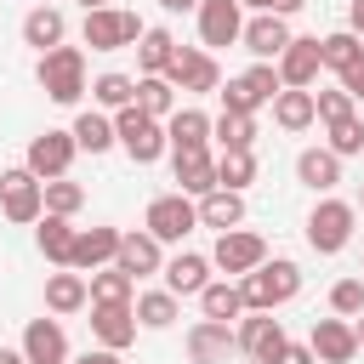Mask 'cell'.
<instances>
[{"label":"cell","mask_w":364,"mask_h":364,"mask_svg":"<svg viewBox=\"0 0 364 364\" xmlns=\"http://www.w3.org/2000/svg\"><path fill=\"white\" fill-rule=\"evenodd\" d=\"M85 290H91V301H131L136 296V279L125 273V267H97V273H85Z\"/></svg>","instance_id":"39"},{"label":"cell","mask_w":364,"mask_h":364,"mask_svg":"<svg viewBox=\"0 0 364 364\" xmlns=\"http://www.w3.org/2000/svg\"><path fill=\"white\" fill-rule=\"evenodd\" d=\"M131 313H136V330H171L182 318V296H171L165 284L159 290H136L131 296Z\"/></svg>","instance_id":"25"},{"label":"cell","mask_w":364,"mask_h":364,"mask_svg":"<svg viewBox=\"0 0 364 364\" xmlns=\"http://www.w3.org/2000/svg\"><path fill=\"white\" fill-rule=\"evenodd\" d=\"M330 313L336 318H358L364 313V273H347L330 284Z\"/></svg>","instance_id":"42"},{"label":"cell","mask_w":364,"mask_h":364,"mask_svg":"<svg viewBox=\"0 0 364 364\" xmlns=\"http://www.w3.org/2000/svg\"><path fill=\"white\" fill-rule=\"evenodd\" d=\"M313 358L318 364H353L358 358V336H353V318H313V336H307Z\"/></svg>","instance_id":"17"},{"label":"cell","mask_w":364,"mask_h":364,"mask_svg":"<svg viewBox=\"0 0 364 364\" xmlns=\"http://www.w3.org/2000/svg\"><path fill=\"white\" fill-rule=\"evenodd\" d=\"M97 6H114V0H80V11H97Z\"/></svg>","instance_id":"55"},{"label":"cell","mask_w":364,"mask_h":364,"mask_svg":"<svg viewBox=\"0 0 364 364\" xmlns=\"http://www.w3.org/2000/svg\"><path fill=\"white\" fill-rule=\"evenodd\" d=\"M91 341L125 353V347L136 341V313H131V301H91Z\"/></svg>","instance_id":"16"},{"label":"cell","mask_w":364,"mask_h":364,"mask_svg":"<svg viewBox=\"0 0 364 364\" xmlns=\"http://www.w3.org/2000/svg\"><path fill=\"white\" fill-rule=\"evenodd\" d=\"M182 347H188V364H228V353H239L233 324H222V318H193Z\"/></svg>","instance_id":"18"},{"label":"cell","mask_w":364,"mask_h":364,"mask_svg":"<svg viewBox=\"0 0 364 364\" xmlns=\"http://www.w3.org/2000/svg\"><path fill=\"white\" fill-rule=\"evenodd\" d=\"M68 364H125V353H114V347H97V341H91V347H85L80 358H68Z\"/></svg>","instance_id":"48"},{"label":"cell","mask_w":364,"mask_h":364,"mask_svg":"<svg viewBox=\"0 0 364 364\" xmlns=\"http://www.w3.org/2000/svg\"><path fill=\"white\" fill-rule=\"evenodd\" d=\"M210 142H216V154L256 148V114H216L210 119Z\"/></svg>","instance_id":"33"},{"label":"cell","mask_w":364,"mask_h":364,"mask_svg":"<svg viewBox=\"0 0 364 364\" xmlns=\"http://www.w3.org/2000/svg\"><path fill=\"white\" fill-rule=\"evenodd\" d=\"M131 51H136V74H165V63L176 57V34L171 28H142V40Z\"/></svg>","instance_id":"32"},{"label":"cell","mask_w":364,"mask_h":364,"mask_svg":"<svg viewBox=\"0 0 364 364\" xmlns=\"http://www.w3.org/2000/svg\"><path fill=\"white\" fill-rule=\"evenodd\" d=\"M284 341H290V336H284V324H279L273 313H239V318H233V347H239L250 364H267Z\"/></svg>","instance_id":"11"},{"label":"cell","mask_w":364,"mask_h":364,"mask_svg":"<svg viewBox=\"0 0 364 364\" xmlns=\"http://www.w3.org/2000/svg\"><path fill=\"white\" fill-rule=\"evenodd\" d=\"M353 336H358V353H364V313L353 318Z\"/></svg>","instance_id":"53"},{"label":"cell","mask_w":364,"mask_h":364,"mask_svg":"<svg viewBox=\"0 0 364 364\" xmlns=\"http://www.w3.org/2000/svg\"><path fill=\"white\" fill-rule=\"evenodd\" d=\"M63 40H68V17H63V6H34V11L23 17V46L51 51V46H63Z\"/></svg>","instance_id":"29"},{"label":"cell","mask_w":364,"mask_h":364,"mask_svg":"<svg viewBox=\"0 0 364 364\" xmlns=\"http://www.w3.org/2000/svg\"><path fill=\"white\" fill-rule=\"evenodd\" d=\"M250 182H256V148L216 154V188H233V193H245Z\"/></svg>","instance_id":"38"},{"label":"cell","mask_w":364,"mask_h":364,"mask_svg":"<svg viewBox=\"0 0 364 364\" xmlns=\"http://www.w3.org/2000/svg\"><path fill=\"white\" fill-rule=\"evenodd\" d=\"M142 228L159 239V245H182L193 228H199V205L188 193H154L148 210H142Z\"/></svg>","instance_id":"7"},{"label":"cell","mask_w":364,"mask_h":364,"mask_svg":"<svg viewBox=\"0 0 364 364\" xmlns=\"http://www.w3.org/2000/svg\"><path fill=\"white\" fill-rule=\"evenodd\" d=\"M40 193H46L51 216H80V205H85V188L74 176H51V182H40Z\"/></svg>","instance_id":"40"},{"label":"cell","mask_w":364,"mask_h":364,"mask_svg":"<svg viewBox=\"0 0 364 364\" xmlns=\"http://www.w3.org/2000/svg\"><path fill=\"white\" fill-rule=\"evenodd\" d=\"M142 17L136 11H119V6H97V11H85V23H80V40L91 46V51H131L136 40H142Z\"/></svg>","instance_id":"5"},{"label":"cell","mask_w":364,"mask_h":364,"mask_svg":"<svg viewBox=\"0 0 364 364\" xmlns=\"http://www.w3.org/2000/svg\"><path fill=\"white\" fill-rule=\"evenodd\" d=\"M358 273H364V267H358Z\"/></svg>","instance_id":"57"},{"label":"cell","mask_w":364,"mask_h":364,"mask_svg":"<svg viewBox=\"0 0 364 364\" xmlns=\"http://www.w3.org/2000/svg\"><path fill=\"white\" fill-rule=\"evenodd\" d=\"M193 23H199V46L205 51H222V46H239L245 6L239 0H199L193 6Z\"/></svg>","instance_id":"12"},{"label":"cell","mask_w":364,"mask_h":364,"mask_svg":"<svg viewBox=\"0 0 364 364\" xmlns=\"http://www.w3.org/2000/svg\"><path fill=\"white\" fill-rule=\"evenodd\" d=\"M273 68H279V85H318V34H290V46L273 57Z\"/></svg>","instance_id":"15"},{"label":"cell","mask_w":364,"mask_h":364,"mask_svg":"<svg viewBox=\"0 0 364 364\" xmlns=\"http://www.w3.org/2000/svg\"><path fill=\"white\" fill-rule=\"evenodd\" d=\"M80 307H91V290H85V273H74V267H63V273H51V279H46V313H57V318H68V313H80Z\"/></svg>","instance_id":"28"},{"label":"cell","mask_w":364,"mask_h":364,"mask_svg":"<svg viewBox=\"0 0 364 364\" xmlns=\"http://www.w3.org/2000/svg\"><path fill=\"white\" fill-rule=\"evenodd\" d=\"M159 279H165V290H171V296H199V290L210 284V256H199V250H182V245H176V256H165Z\"/></svg>","instance_id":"22"},{"label":"cell","mask_w":364,"mask_h":364,"mask_svg":"<svg viewBox=\"0 0 364 364\" xmlns=\"http://www.w3.org/2000/svg\"><path fill=\"white\" fill-rule=\"evenodd\" d=\"M136 108L154 114V119H171L176 114V85L165 74H136Z\"/></svg>","instance_id":"37"},{"label":"cell","mask_w":364,"mask_h":364,"mask_svg":"<svg viewBox=\"0 0 364 364\" xmlns=\"http://www.w3.org/2000/svg\"><path fill=\"white\" fill-rule=\"evenodd\" d=\"M216 102H222V114H256V108H262V102L245 91V80H239V74L216 85Z\"/></svg>","instance_id":"45"},{"label":"cell","mask_w":364,"mask_h":364,"mask_svg":"<svg viewBox=\"0 0 364 364\" xmlns=\"http://www.w3.org/2000/svg\"><path fill=\"white\" fill-rule=\"evenodd\" d=\"M17 353H23L28 364H68V358H74V353H68V330H63L57 313H51V318H28Z\"/></svg>","instance_id":"14"},{"label":"cell","mask_w":364,"mask_h":364,"mask_svg":"<svg viewBox=\"0 0 364 364\" xmlns=\"http://www.w3.org/2000/svg\"><path fill=\"white\" fill-rule=\"evenodd\" d=\"M262 262H267V239L250 233V228H228V233H216V245H210V267H216L222 279H239V273H250V267H262Z\"/></svg>","instance_id":"8"},{"label":"cell","mask_w":364,"mask_h":364,"mask_svg":"<svg viewBox=\"0 0 364 364\" xmlns=\"http://www.w3.org/2000/svg\"><path fill=\"white\" fill-rule=\"evenodd\" d=\"M239 46H245L256 63H273V57L290 46V17H279V11H250L245 28H239Z\"/></svg>","instance_id":"13"},{"label":"cell","mask_w":364,"mask_h":364,"mask_svg":"<svg viewBox=\"0 0 364 364\" xmlns=\"http://www.w3.org/2000/svg\"><path fill=\"white\" fill-rule=\"evenodd\" d=\"M296 182L313 188V193H336V182H341V159H336L330 148H301V154H296Z\"/></svg>","instance_id":"26"},{"label":"cell","mask_w":364,"mask_h":364,"mask_svg":"<svg viewBox=\"0 0 364 364\" xmlns=\"http://www.w3.org/2000/svg\"><path fill=\"white\" fill-rule=\"evenodd\" d=\"M267 364H318V358H313V347H307V341H284Z\"/></svg>","instance_id":"47"},{"label":"cell","mask_w":364,"mask_h":364,"mask_svg":"<svg viewBox=\"0 0 364 364\" xmlns=\"http://www.w3.org/2000/svg\"><path fill=\"white\" fill-rule=\"evenodd\" d=\"M336 85H341L353 102H364V57H358V63H347V68L336 74Z\"/></svg>","instance_id":"46"},{"label":"cell","mask_w":364,"mask_h":364,"mask_svg":"<svg viewBox=\"0 0 364 364\" xmlns=\"http://www.w3.org/2000/svg\"><path fill=\"white\" fill-rule=\"evenodd\" d=\"M267 108H273V125H279L284 136H301V131L318 125V114H313V91H307V85H279V97H273Z\"/></svg>","instance_id":"23"},{"label":"cell","mask_w":364,"mask_h":364,"mask_svg":"<svg viewBox=\"0 0 364 364\" xmlns=\"http://www.w3.org/2000/svg\"><path fill=\"white\" fill-rule=\"evenodd\" d=\"M0 364H28V358H23L17 347H0Z\"/></svg>","instance_id":"52"},{"label":"cell","mask_w":364,"mask_h":364,"mask_svg":"<svg viewBox=\"0 0 364 364\" xmlns=\"http://www.w3.org/2000/svg\"><path fill=\"white\" fill-rule=\"evenodd\" d=\"M233 284H239L245 313H273V307H284V301H296V296H301V267H296L290 256H267L262 267L239 273Z\"/></svg>","instance_id":"1"},{"label":"cell","mask_w":364,"mask_h":364,"mask_svg":"<svg viewBox=\"0 0 364 364\" xmlns=\"http://www.w3.org/2000/svg\"><path fill=\"white\" fill-rule=\"evenodd\" d=\"M74 216H51V210H40V222H34V245H40V256L51 262V267H68V256H74Z\"/></svg>","instance_id":"24"},{"label":"cell","mask_w":364,"mask_h":364,"mask_svg":"<svg viewBox=\"0 0 364 364\" xmlns=\"http://www.w3.org/2000/svg\"><path fill=\"white\" fill-rule=\"evenodd\" d=\"M165 142H171V154H176V148H210V114L176 102V114L165 119Z\"/></svg>","instance_id":"31"},{"label":"cell","mask_w":364,"mask_h":364,"mask_svg":"<svg viewBox=\"0 0 364 364\" xmlns=\"http://www.w3.org/2000/svg\"><path fill=\"white\" fill-rule=\"evenodd\" d=\"M125 102H136V80H131V74L108 68V74H97V80H91V108L114 114V108H125Z\"/></svg>","instance_id":"36"},{"label":"cell","mask_w":364,"mask_h":364,"mask_svg":"<svg viewBox=\"0 0 364 364\" xmlns=\"http://www.w3.org/2000/svg\"><path fill=\"white\" fill-rule=\"evenodd\" d=\"M114 256H119V228L97 222V228H80V233H74V256H68V267H74V273H97V267H108Z\"/></svg>","instance_id":"20"},{"label":"cell","mask_w":364,"mask_h":364,"mask_svg":"<svg viewBox=\"0 0 364 364\" xmlns=\"http://www.w3.org/2000/svg\"><path fill=\"white\" fill-rule=\"evenodd\" d=\"M341 28H353L358 40H364V0H347V23Z\"/></svg>","instance_id":"49"},{"label":"cell","mask_w":364,"mask_h":364,"mask_svg":"<svg viewBox=\"0 0 364 364\" xmlns=\"http://www.w3.org/2000/svg\"><path fill=\"white\" fill-rule=\"evenodd\" d=\"M114 142L131 154V165H154L159 154H171V142H165V119L142 114L136 102L114 108Z\"/></svg>","instance_id":"4"},{"label":"cell","mask_w":364,"mask_h":364,"mask_svg":"<svg viewBox=\"0 0 364 364\" xmlns=\"http://www.w3.org/2000/svg\"><path fill=\"white\" fill-rule=\"evenodd\" d=\"M239 80H245V91H250V97H256L262 108H267V102L279 97V68H273V63H250V68H245Z\"/></svg>","instance_id":"43"},{"label":"cell","mask_w":364,"mask_h":364,"mask_svg":"<svg viewBox=\"0 0 364 364\" xmlns=\"http://www.w3.org/2000/svg\"><path fill=\"white\" fill-rule=\"evenodd\" d=\"M245 313V301H239V284L233 279H210L205 290H199V318H222V324H233Z\"/></svg>","instance_id":"34"},{"label":"cell","mask_w":364,"mask_h":364,"mask_svg":"<svg viewBox=\"0 0 364 364\" xmlns=\"http://www.w3.org/2000/svg\"><path fill=\"white\" fill-rule=\"evenodd\" d=\"M301 6H307V0H273V6H267V11H279V17H296V11H301Z\"/></svg>","instance_id":"50"},{"label":"cell","mask_w":364,"mask_h":364,"mask_svg":"<svg viewBox=\"0 0 364 364\" xmlns=\"http://www.w3.org/2000/svg\"><path fill=\"white\" fill-rule=\"evenodd\" d=\"M159 6H165V11H193L199 0H159Z\"/></svg>","instance_id":"51"},{"label":"cell","mask_w":364,"mask_h":364,"mask_svg":"<svg viewBox=\"0 0 364 364\" xmlns=\"http://www.w3.org/2000/svg\"><path fill=\"white\" fill-rule=\"evenodd\" d=\"M68 131H74L80 154H91V159H97V154H108V148H119V142H114V114H102V108H80Z\"/></svg>","instance_id":"30"},{"label":"cell","mask_w":364,"mask_h":364,"mask_svg":"<svg viewBox=\"0 0 364 364\" xmlns=\"http://www.w3.org/2000/svg\"><path fill=\"white\" fill-rule=\"evenodd\" d=\"M313 114H318V125H330V119H347V114H358V102H353L341 85H330V91H313Z\"/></svg>","instance_id":"44"},{"label":"cell","mask_w":364,"mask_h":364,"mask_svg":"<svg viewBox=\"0 0 364 364\" xmlns=\"http://www.w3.org/2000/svg\"><path fill=\"white\" fill-rule=\"evenodd\" d=\"M34 80H40V91L57 102V108H74L85 91H91V80H85V51L80 46H51V51H40V63H34Z\"/></svg>","instance_id":"2"},{"label":"cell","mask_w":364,"mask_h":364,"mask_svg":"<svg viewBox=\"0 0 364 364\" xmlns=\"http://www.w3.org/2000/svg\"><path fill=\"white\" fill-rule=\"evenodd\" d=\"M239 6H245V11H267L273 0H239Z\"/></svg>","instance_id":"54"},{"label":"cell","mask_w":364,"mask_h":364,"mask_svg":"<svg viewBox=\"0 0 364 364\" xmlns=\"http://www.w3.org/2000/svg\"><path fill=\"white\" fill-rule=\"evenodd\" d=\"M165 80H171L176 91H188V97H205V91H216V85H222L216 51H205V46H176V57L165 63Z\"/></svg>","instance_id":"9"},{"label":"cell","mask_w":364,"mask_h":364,"mask_svg":"<svg viewBox=\"0 0 364 364\" xmlns=\"http://www.w3.org/2000/svg\"><path fill=\"white\" fill-rule=\"evenodd\" d=\"M46 210V193H40V176L28 165H6L0 171V216L11 228H34Z\"/></svg>","instance_id":"6"},{"label":"cell","mask_w":364,"mask_h":364,"mask_svg":"<svg viewBox=\"0 0 364 364\" xmlns=\"http://www.w3.org/2000/svg\"><path fill=\"white\" fill-rule=\"evenodd\" d=\"M114 267H125L131 279H154V273L165 267V245H159L148 228H131V233H119V256H114Z\"/></svg>","instance_id":"21"},{"label":"cell","mask_w":364,"mask_h":364,"mask_svg":"<svg viewBox=\"0 0 364 364\" xmlns=\"http://www.w3.org/2000/svg\"><path fill=\"white\" fill-rule=\"evenodd\" d=\"M358 210H364V188H358Z\"/></svg>","instance_id":"56"},{"label":"cell","mask_w":364,"mask_h":364,"mask_svg":"<svg viewBox=\"0 0 364 364\" xmlns=\"http://www.w3.org/2000/svg\"><path fill=\"white\" fill-rule=\"evenodd\" d=\"M74 154H80L74 131H57V125H46V131H34V136H28V154H23V165H28L40 182H51V176H68Z\"/></svg>","instance_id":"10"},{"label":"cell","mask_w":364,"mask_h":364,"mask_svg":"<svg viewBox=\"0 0 364 364\" xmlns=\"http://www.w3.org/2000/svg\"><path fill=\"white\" fill-rule=\"evenodd\" d=\"M171 176H176V193L205 199L216 188V154L210 148H176L171 154Z\"/></svg>","instance_id":"19"},{"label":"cell","mask_w":364,"mask_h":364,"mask_svg":"<svg viewBox=\"0 0 364 364\" xmlns=\"http://www.w3.org/2000/svg\"><path fill=\"white\" fill-rule=\"evenodd\" d=\"M193 205H199V228H216V233L245 228V193H233V188H210V193L193 199Z\"/></svg>","instance_id":"27"},{"label":"cell","mask_w":364,"mask_h":364,"mask_svg":"<svg viewBox=\"0 0 364 364\" xmlns=\"http://www.w3.org/2000/svg\"><path fill=\"white\" fill-rule=\"evenodd\" d=\"M353 228H358V205H353V199H336V193H318V205H313L307 222H301L313 256H341V250L353 245Z\"/></svg>","instance_id":"3"},{"label":"cell","mask_w":364,"mask_h":364,"mask_svg":"<svg viewBox=\"0 0 364 364\" xmlns=\"http://www.w3.org/2000/svg\"><path fill=\"white\" fill-rule=\"evenodd\" d=\"M324 131H330V142H324V148H330L336 159H353V154H364V119H358V114H347V119H330Z\"/></svg>","instance_id":"41"},{"label":"cell","mask_w":364,"mask_h":364,"mask_svg":"<svg viewBox=\"0 0 364 364\" xmlns=\"http://www.w3.org/2000/svg\"><path fill=\"white\" fill-rule=\"evenodd\" d=\"M364 57V40L353 34V28H330V34H318V63L330 68V74H341L347 63H358Z\"/></svg>","instance_id":"35"}]
</instances>
